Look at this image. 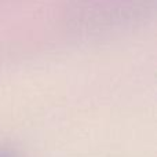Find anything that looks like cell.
I'll list each match as a JSON object with an SVG mask.
<instances>
[{
    "mask_svg": "<svg viewBox=\"0 0 157 157\" xmlns=\"http://www.w3.org/2000/svg\"><path fill=\"white\" fill-rule=\"evenodd\" d=\"M0 157H15L13 153L7 152V150H0Z\"/></svg>",
    "mask_w": 157,
    "mask_h": 157,
    "instance_id": "1",
    "label": "cell"
}]
</instances>
